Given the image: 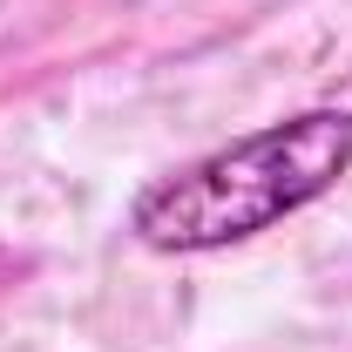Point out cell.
<instances>
[{
  "mask_svg": "<svg viewBox=\"0 0 352 352\" xmlns=\"http://www.w3.org/2000/svg\"><path fill=\"white\" fill-rule=\"evenodd\" d=\"M346 170L352 109H305L149 183L129 210V230L149 251H223L318 204Z\"/></svg>",
  "mask_w": 352,
  "mask_h": 352,
  "instance_id": "1",
  "label": "cell"
}]
</instances>
